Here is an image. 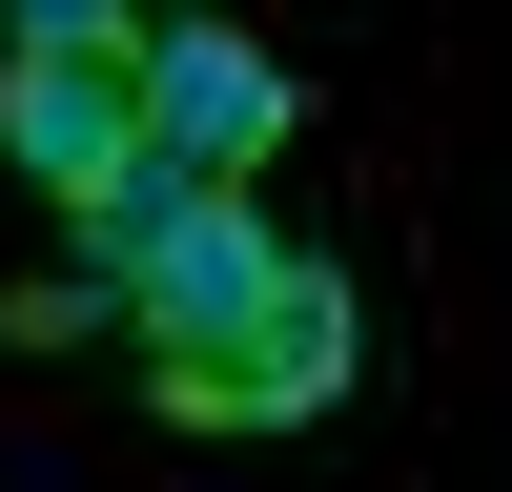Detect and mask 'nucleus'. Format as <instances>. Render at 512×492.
<instances>
[{"label":"nucleus","mask_w":512,"mask_h":492,"mask_svg":"<svg viewBox=\"0 0 512 492\" xmlns=\"http://www.w3.org/2000/svg\"><path fill=\"white\" fill-rule=\"evenodd\" d=\"M349 369H369V308L308 246H267L246 287H205V308L144 328V410L164 431H308V410H349Z\"/></svg>","instance_id":"1"},{"label":"nucleus","mask_w":512,"mask_h":492,"mask_svg":"<svg viewBox=\"0 0 512 492\" xmlns=\"http://www.w3.org/2000/svg\"><path fill=\"white\" fill-rule=\"evenodd\" d=\"M62 226H82V287H103L123 328H164V308H205V287H246V267H267L246 164H185V144H123L103 185L62 205Z\"/></svg>","instance_id":"2"},{"label":"nucleus","mask_w":512,"mask_h":492,"mask_svg":"<svg viewBox=\"0 0 512 492\" xmlns=\"http://www.w3.org/2000/svg\"><path fill=\"white\" fill-rule=\"evenodd\" d=\"M123 144H144V41H0V164L41 205H82Z\"/></svg>","instance_id":"3"},{"label":"nucleus","mask_w":512,"mask_h":492,"mask_svg":"<svg viewBox=\"0 0 512 492\" xmlns=\"http://www.w3.org/2000/svg\"><path fill=\"white\" fill-rule=\"evenodd\" d=\"M287 123H308V82H287L267 41H226V21H144V144H185V164H267Z\"/></svg>","instance_id":"4"},{"label":"nucleus","mask_w":512,"mask_h":492,"mask_svg":"<svg viewBox=\"0 0 512 492\" xmlns=\"http://www.w3.org/2000/svg\"><path fill=\"white\" fill-rule=\"evenodd\" d=\"M0 41H144V0H0Z\"/></svg>","instance_id":"5"}]
</instances>
